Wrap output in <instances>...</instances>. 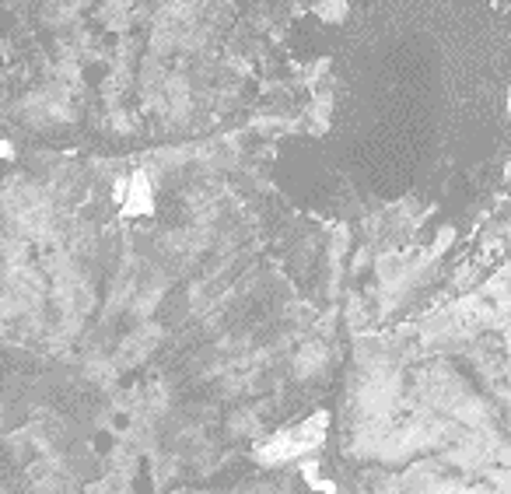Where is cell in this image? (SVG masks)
<instances>
[{
  "label": "cell",
  "mask_w": 511,
  "mask_h": 494,
  "mask_svg": "<svg viewBox=\"0 0 511 494\" xmlns=\"http://www.w3.org/2000/svg\"><path fill=\"white\" fill-rule=\"evenodd\" d=\"M127 211L130 214L151 211V186H147L144 172H137V176L130 179V186H127Z\"/></svg>",
  "instance_id": "1"
}]
</instances>
